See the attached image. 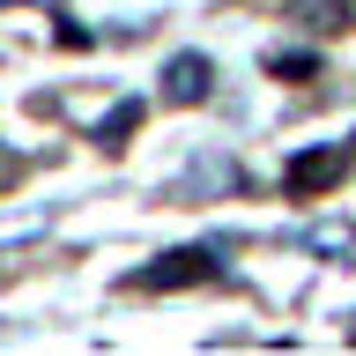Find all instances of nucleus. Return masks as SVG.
<instances>
[{
    "instance_id": "obj_7",
    "label": "nucleus",
    "mask_w": 356,
    "mask_h": 356,
    "mask_svg": "<svg viewBox=\"0 0 356 356\" xmlns=\"http://www.w3.org/2000/svg\"><path fill=\"white\" fill-rule=\"evenodd\" d=\"M312 67H319L312 52H267V74H312Z\"/></svg>"
},
{
    "instance_id": "obj_3",
    "label": "nucleus",
    "mask_w": 356,
    "mask_h": 356,
    "mask_svg": "<svg viewBox=\"0 0 356 356\" xmlns=\"http://www.w3.org/2000/svg\"><path fill=\"white\" fill-rule=\"evenodd\" d=\"M327 178H341V149H312L289 163V193H319Z\"/></svg>"
},
{
    "instance_id": "obj_4",
    "label": "nucleus",
    "mask_w": 356,
    "mask_h": 356,
    "mask_svg": "<svg viewBox=\"0 0 356 356\" xmlns=\"http://www.w3.org/2000/svg\"><path fill=\"white\" fill-rule=\"evenodd\" d=\"M141 127V104H111V119H97V141H127Z\"/></svg>"
},
{
    "instance_id": "obj_5",
    "label": "nucleus",
    "mask_w": 356,
    "mask_h": 356,
    "mask_svg": "<svg viewBox=\"0 0 356 356\" xmlns=\"http://www.w3.org/2000/svg\"><path fill=\"white\" fill-rule=\"evenodd\" d=\"M312 30H349V0H305Z\"/></svg>"
},
{
    "instance_id": "obj_2",
    "label": "nucleus",
    "mask_w": 356,
    "mask_h": 356,
    "mask_svg": "<svg viewBox=\"0 0 356 356\" xmlns=\"http://www.w3.org/2000/svg\"><path fill=\"white\" fill-rule=\"evenodd\" d=\"M208 89H216V60H208V52L163 60V97H171V104H208Z\"/></svg>"
},
{
    "instance_id": "obj_1",
    "label": "nucleus",
    "mask_w": 356,
    "mask_h": 356,
    "mask_svg": "<svg viewBox=\"0 0 356 356\" xmlns=\"http://www.w3.org/2000/svg\"><path fill=\"white\" fill-rule=\"evenodd\" d=\"M222 260L208 252V245H186V252H163L156 267H141L134 275V289H186V282H216Z\"/></svg>"
},
{
    "instance_id": "obj_6",
    "label": "nucleus",
    "mask_w": 356,
    "mask_h": 356,
    "mask_svg": "<svg viewBox=\"0 0 356 356\" xmlns=\"http://www.w3.org/2000/svg\"><path fill=\"white\" fill-rule=\"evenodd\" d=\"M312 245H319V252H349L356 230H349V222H319V230H312Z\"/></svg>"
}]
</instances>
